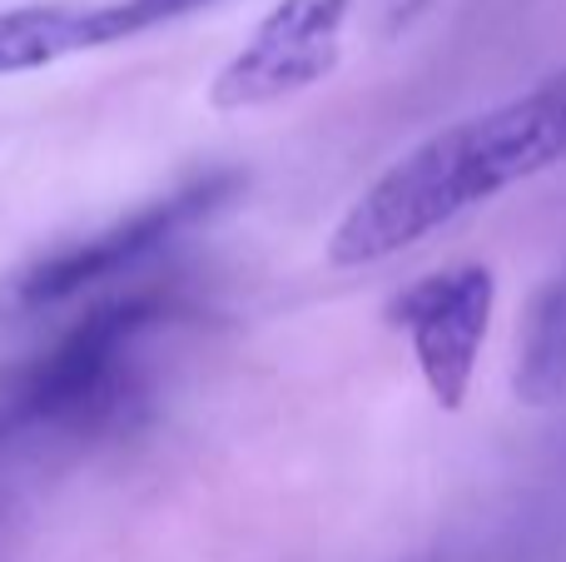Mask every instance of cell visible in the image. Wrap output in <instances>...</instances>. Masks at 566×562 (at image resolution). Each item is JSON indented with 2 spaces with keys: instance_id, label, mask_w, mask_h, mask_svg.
<instances>
[{
  "instance_id": "obj_8",
  "label": "cell",
  "mask_w": 566,
  "mask_h": 562,
  "mask_svg": "<svg viewBox=\"0 0 566 562\" xmlns=\"http://www.w3.org/2000/svg\"><path fill=\"white\" fill-rule=\"evenodd\" d=\"M129 6H135V15H139V30H149V25L189 15V10H199L205 0H129Z\"/></svg>"
},
{
  "instance_id": "obj_4",
  "label": "cell",
  "mask_w": 566,
  "mask_h": 562,
  "mask_svg": "<svg viewBox=\"0 0 566 562\" xmlns=\"http://www.w3.org/2000/svg\"><path fill=\"white\" fill-rule=\"evenodd\" d=\"M353 10L358 0H279L254 35L224 60L209 85V105L219 115H244L328 80L343 60Z\"/></svg>"
},
{
  "instance_id": "obj_5",
  "label": "cell",
  "mask_w": 566,
  "mask_h": 562,
  "mask_svg": "<svg viewBox=\"0 0 566 562\" xmlns=\"http://www.w3.org/2000/svg\"><path fill=\"white\" fill-rule=\"evenodd\" d=\"M492 309H497V279L488 264L422 274L388 304V324L408 339L422 384L442 408H462V398L472 394Z\"/></svg>"
},
{
  "instance_id": "obj_7",
  "label": "cell",
  "mask_w": 566,
  "mask_h": 562,
  "mask_svg": "<svg viewBox=\"0 0 566 562\" xmlns=\"http://www.w3.org/2000/svg\"><path fill=\"white\" fill-rule=\"evenodd\" d=\"M566 394V274L547 279L517 334V398L557 404Z\"/></svg>"
},
{
  "instance_id": "obj_3",
  "label": "cell",
  "mask_w": 566,
  "mask_h": 562,
  "mask_svg": "<svg viewBox=\"0 0 566 562\" xmlns=\"http://www.w3.org/2000/svg\"><path fill=\"white\" fill-rule=\"evenodd\" d=\"M244 189V175L239 169H209V175H195L189 185L169 189V195L139 205L135 215L115 219V225L95 229V235H80L70 244L50 249L45 259L15 274L10 284V299L20 309H55L80 299L85 289L109 284V279L135 274L139 264H149L155 254H165L179 235H189L195 225L214 219L229 199Z\"/></svg>"
},
{
  "instance_id": "obj_9",
  "label": "cell",
  "mask_w": 566,
  "mask_h": 562,
  "mask_svg": "<svg viewBox=\"0 0 566 562\" xmlns=\"http://www.w3.org/2000/svg\"><path fill=\"white\" fill-rule=\"evenodd\" d=\"M378 6H382V25H388V30H402L412 15H422L432 0H378Z\"/></svg>"
},
{
  "instance_id": "obj_6",
  "label": "cell",
  "mask_w": 566,
  "mask_h": 562,
  "mask_svg": "<svg viewBox=\"0 0 566 562\" xmlns=\"http://www.w3.org/2000/svg\"><path fill=\"white\" fill-rule=\"evenodd\" d=\"M139 35L129 0H35L0 10V80Z\"/></svg>"
},
{
  "instance_id": "obj_1",
  "label": "cell",
  "mask_w": 566,
  "mask_h": 562,
  "mask_svg": "<svg viewBox=\"0 0 566 562\" xmlns=\"http://www.w3.org/2000/svg\"><path fill=\"white\" fill-rule=\"evenodd\" d=\"M566 159V70L527 95L442 125L402 159H392L338 219L328 264L368 269L448 229L468 209Z\"/></svg>"
},
{
  "instance_id": "obj_2",
  "label": "cell",
  "mask_w": 566,
  "mask_h": 562,
  "mask_svg": "<svg viewBox=\"0 0 566 562\" xmlns=\"http://www.w3.org/2000/svg\"><path fill=\"white\" fill-rule=\"evenodd\" d=\"M179 319L169 289L95 304L0 394V438H85L109 428L145 384V348Z\"/></svg>"
}]
</instances>
